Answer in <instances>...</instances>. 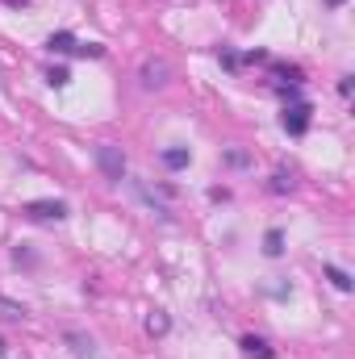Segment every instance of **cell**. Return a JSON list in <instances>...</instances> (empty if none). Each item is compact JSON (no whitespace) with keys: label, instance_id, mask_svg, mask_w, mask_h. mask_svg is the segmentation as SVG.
Instances as JSON below:
<instances>
[{"label":"cell","instance_id":"6da1fadb","mask_svg":"<svg viewBox=\"0 0 355 359\" xmlns=\"http://www.w3.org/2000/svg\"><path fill=\"white\" fill-rule=\"evenodd\" d=\"M96 168H100L109 180H121L126 176V155H121V147L100 142V147H96Z\"/></svg>","mask_w":355,"mask_h":359},{"label":"cell","instance_id":"7a4b0ae2","mask_svg":"<svg viewBox=\"0 0 355 359\" xmlns=\"http://www.w3.org/2000/svg\"><path fill=\"white\" fill-rule=\"evenodd\" d=\"M309 104L305 100H293V104H284V113H280V126L288 130V134H305L309 130Z\"/></svg>","mask_w":355,"mask_h":359},{"label":"cell","instance_id":"3957f363","mask_svg":"<svg viewBox=\"0 0 355 359\" xmlns=\"http://www.w3.org/2000/svg\"><path fill=\"white\" fill-rule=\"evenodd\" d=\"M168 76H172V63L168 59H142V72H138L142 88H163Z\"/></svg>","mask_w":355,"mask_h":359},{"label":"cell","instance_id":"277c9868","mask_svg":"<svg viewBox=\"0 0 355 359\" xmlns=\"http://www.w3.org/2000/svg\"><path fill=\"white\" fill-rule=\"evenodd\" d=\"M25 213H29L34 222H63V217H67V205H63V201H29Z\"/></svg>","mask_w":355,"mask_h":359},{"label":"cell","instance_id":"5b68a950","mask_svg":"<svg viewBox=\"0 0 355 359\" xmlns=\"http://www.w3.org/2000/svg\"><path fill=\"white\" fill-rule=\"evenodd\" d=\"M76 46H80V42H76V38H72V34H63V29H59V34H51V38H46V50H51V55H72V50H76Z\"/></svg>","mask_w":355,"mask_h":359},{"label":"cell","instance_id":"8992f818","mask_svg":"<svg viewBox=\"0 0 355 359\" xmlns=\"http://www.w3.org/2000/svg\"><path fill=\"white\" fill-rule=\"evenodd\" d=\"M243 351H247L251 359H272V347H267L264 339H255V334H247V339H243Z\"/></svg>","mask_w":355,"mask_h":359},{"label":"cell","instance_id":"52a82bcc","mask_svg":"<svg viewBox=\"0 0 355 359\" xmlns=\"http://www.w3.org/2000/svg\"><path fill=\"white\" fill-rule=\"evenodd\" d=\"M168 326H172V322H168V313H163V309L147 313V334H155V339H159V334H168Z\"/></svg>","mask_w":355,"mask_h":359},{"label":"cell","instance_id":"ba28073f","mask_svg":"<svg viewBox=\"0 0 355 359\" xmlns=\"http://www.w3.org/2000/svg\"><path fill=\"white\" fill-rule=\"evenodd\" d=\"M188 159H192V155H188L184 147H172V151H163V163H168L172 172H180V168H188Z\"/></svg>","mask_w":355,"mask_h":359},{"label":"cell","instance_id":"9c48e42d","mask_svg":"<svg viewBox=\"0 0 355 359\" xmlns=\"http://www.w3.org/2000/svg\"><path fill=\"white\" fill-rule=\"evenodd\" d=\"M280 251H284V234H280V230H267V234H264V255L276 259Z\"/></svg>","mask_w":355,"mask_h":359},{"label":"cell","instance_id":"30bf717a","mask_svg":"<svg viewBox=\"0 0 355 359\" xmlns=\"http://www.w3.org/2000/svg\"><path fill=\"white\" fill-rule=\"evenodd\" d=\"M0 318H8V322H21V318H25V305H17V301L0 297Z\"/></svg>","mask_w":355,"mask_h":359},{"label":"cell","instance_id":"8fae6325","mask_svg":"<svg viewBox=\"0 0 355 359\" xmlns=\"http://www.w3.org/2000/svg\"><path fill=\"white\" fill-rule=\"evenodd\" d=\"M326 280H330L339 292H351V276H347L343 268H326Z\"/></svg>","mask_w":355,"mask_h":359},{"label":"cell","instance_id":"7c38bea8","mask_svg":"<svg viewBox=\"0 0 355 359\" xmlns=\"http://www.w3.org/2000/svg\"><path fill=\"white\" fill-rule=\"evenodd\" d=\"M46 84H51V88H67V84H72V72H67V67H51V72H46Z\"/></svg>","mask_w":355,"mask_h":359},{"label":"cell","instance_id":"4fadbf2b","mask_svg":"<svg viewBox=\"0 0 355 359\" xmlns=\"http://www.w3.org/2000/svg\"><path fill=\"white\" fill-rule=\"evenodd\" d=\"M272 192H293V176L288 172H276L272 176Z\"/></svg>","mask_w":355,"mask_h":359},{"label":"cell","instance_id":"5bb4252c","mask_svg":"<svg viewBox=\"0 0 355 359\" xmlns=\"http://www.w3.org/2000/svg\"><path fill=\"white\" fill-rule=\"evenodd\" d=\"M72 343H76V351L84 359H92V339H80V334H72Z\"/></svg>","mask_w":355,"mask_h":359},{"label":"cell","instance_id":"9a60e30c","mask_svg":"<svg viewBox=\"0 0 355 359\" xmlns=\"http://www.w3.org/2000/svg\"><path fill=\"white\" fill-rule=\"evenodd\" d=\"M0 4H13V8H21V4H29V0H0Z\"/></svg>","mask_w":355,"mask_h":359},{"label":"cell","instance_id":"2e32d148","mask_svg":"<svg viewBox=\"0 0 355 359\" xmlns=\"http://www.w3.org/2000/svg\"><path fill=\"white\" fill-rule=\"evenodd\" d=\"M326 4H343V0H326Z\"/></svg>","mask_w":355,"mask_h":359},{"label":"cell","instance_id":"e0dca14e","mask_svg":"<svg viewBox=\"0 0 355 359\" xmlns=\"http://www.w3.org/2000/svg\"><path fill=\"white\" fill-rule=\"evenodd\" d=\"M0 355H4V343H0Z\"/></svg>","mask_w":355,"mask_h":359}]
</instances>
